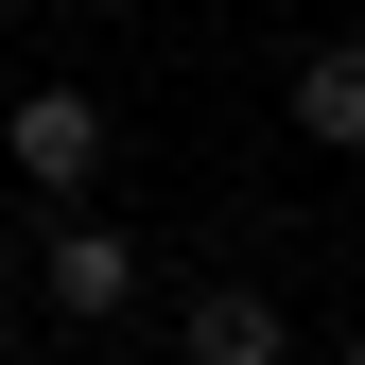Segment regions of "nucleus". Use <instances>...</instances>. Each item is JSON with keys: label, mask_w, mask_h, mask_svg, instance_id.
Returning a JSON list of instances; mask_svg holds the SVG:
<instances>
[{"label": "nucleus", "mask_w": 365, "mask_h": 365, "mask_svg": "<svg viewBox=\"0 0 365 365\" xmlns=\"http://www.w3.org/2000/svg\"><path fill=\"white\" fill-rule=\"evenodd\" d=\"M0 140H18V174L87 192V174H105V105H87V87H18V122H0Z\"/></svg>", "instance_id": "f257e3e1"}, {"label": "nucleus", "mask_w": 365, "mask_h": 365, "mask_svg": "<svg viewBox=\"0 0 365 365\" xmlns=\"http://www.w3.org/2000/svg\"><path fill=\"white\" fill-rule=\"evenodd\" d=\"M296 331H279V296H244V279H209L192 296V365H279Z\"/></svg>", "instance_id": "f03ea898"}, {"label": "nucleus", "mask_w": 365, "mask_h": 365, "mask_svg": "<svg viewBox=\"0 0 365 365\" xmlns=\"http://www.w3.org/2000/svg\"><path fill=\"white\" fill-rule=\"evenodd\" d=\"M140 296V244H122V226H70L53 244V313H122Z\"/></svg>", "instance_id": "7ed1b4c3"}, {"label": "nucleus", "mask_w": 365, "mask_h": 365, "mask_svg": "<svg viewBox=\"0 0 365 365\" xmlns=\"http://www.w3.org/2000/svg\"><path fill=\"white\" fill-rule=\"evenodd\" d=\"M296 122H313L331 157H365V35H331V53L296 70Z\"/></svg>", "instance_id": "20e7f679"}, {"label": "nucleus", "mask_w": 365, "mask_h": 365, "mask_svg": "<svg viewBox=\"0 0 365 365\" xmlns=\"http://www.w3.org/2000/svg\"><path fill=\"white\" fill-rule=\"evenodd\" d=\"M348 365H365V348H348Z\"/></svg>", "instance_id": "39448f33"}]
</instances>
